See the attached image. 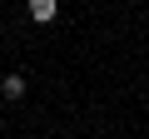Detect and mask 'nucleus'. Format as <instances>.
<instances>
[{"label":"nucleus","mask_w":149,"mask_h":139,"mask_svg":"<svg viewBox=\"0 0 149 139\" xmlns=\"http://www.w3.org/2000/svg\"><path fill=\"white\" fill-rule=\"evenodd\" d=\"M55 15H60V5H55V0H30V20H35V25H50Z\"/></svg>","instance_id":"1"},{"label":"nucleus","mask_w":149,"mask_h":139,"mask_svg":"<svg viewBox=\"0 0 149 139\" xmlns=\"http://www.w3.org/2000/svg\"><path fill=\"white\" fill-rule=\"evenodd\" d=\"M0 95H5V99H20L25 95V75H5V80H0Z\"/></svg>","instance_id":"2"}]
</instances>
